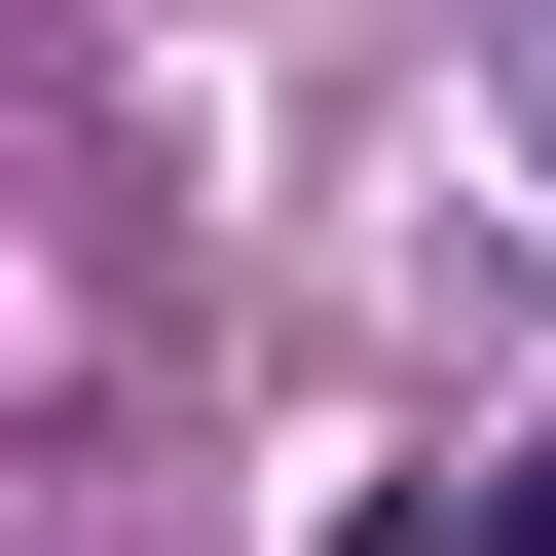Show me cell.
<instances>
[{"instance_id": "cell-1", "label": "cell", "mask_w": 556, "mask_h": 556, "mask_svg": "<svg viewBox=\"0 0 556 556\" xmlns=\"http://www.w3.org/2000/svg\"><path fill=\"white\" fill-rule=\"evenodd\" d=\"M408 556H556V445H519V482H445V519H408Z\"/></svg>"}]
</instances>
